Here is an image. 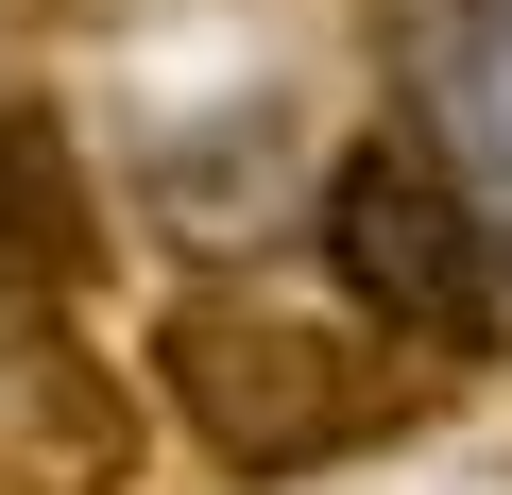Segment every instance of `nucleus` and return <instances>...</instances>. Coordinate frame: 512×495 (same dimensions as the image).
Wrapping results in <instances>:
<instances>
[{"instance_id":"nucleus-3","label":"nucleus","mask_w":512,"mask_h":495,"mask_svg":"<svg viewBox=\"0 0 512 495\" xmlns=\"http://www.w3.org/2000/svg\"><path fill=\"white\" fill-rule=\"evenodd\" d=\"M154 393L86 342V274L0 222V495H120Z\"/></svg>"},{"instance_id":"nucleus-2","label":"nucleus","mask_w":512,"mask_h":495,"mask_svg":"<svg viewBox=\"0 0 512 495\" xmlns=\"http://www.w3.org/2000/svg\"><path fill=\"white\" fill-rule=\"evenodd\" d=\"M308 239H325V291H342L393 359L478 376V359L512 342V257H495V222H478V188H461V154H444L427 120H359V137L325 154Z\"/></svg>"},{"instance_id":"nucleus-4","label":"nucleus","mask_w":512,"mask_h":495,"mask_svg":"<svg viewBox=\"0 0 512 495\" xmlns=\"http://www.w3.org/2000/svg\"><path fill=\"white\" fill-rule=\"evenodd\" d=\"M0 222H18V239H52L69 274H103V188L69 171V137H52L35 103H0Z\"/></svg>"},{"instance_id":"nucleus-1","label":"nucleus","mask_w":512,"mask_h":495,"mask_svg":"<svg viewBox=\"0 0 512 495\" xmlns=\"http://www.w3.org/2000/svg\"><path fill=\"white\" fill-rule=\"evenodd\" d=\"M137 393L222 461V478H325V461H359V444H393L444 376L427 359H393L342 291H274V274H188L171 308H154V359H137Z\"/></svg>"}]
</instances>
